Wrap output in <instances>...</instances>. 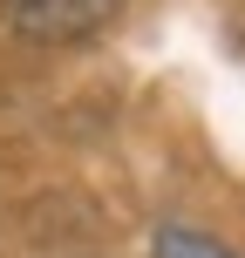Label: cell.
<instances>
[{"label": "cell", "instance_id": "7a4b0ae2", "mask_svg": "<svg viewBox=\"0 0 245 258\" xmlns=\"http://www.w3.org/2000/svg\"><path fill=\"white\" fill-rule=\"evenodd\" d=\"M150 258H238L225 238L211 231H191V224H164V231L150 238Z\"/></svg>", "mask_w": 245, "mask_h": 258}, {"label": "cell", "instance_id": "6da1fadb", "mask_svg": "<svg viewBox=\"0 0 245 258\" xmlns=\"http://www.w3.org/2000/svg\"><path fill=\"white\" fill-rule=\"evenodd\" d=\"M7 27L34 48H55V41H82L95 27H109L123 14V0H7Z\"/></svg>", "mask_w": 245, "mask_h": 258}]
</instances>
